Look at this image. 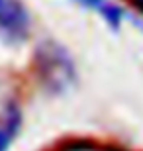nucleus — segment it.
I'll return each mask as SVG.
<instances>
[{"label":"nucleus","instance_id":"obj_1","mask_svg":"<svg viewBox=\"0 0 143 151\" xmlns=\"http://www.w3.org/2000/svg\"><path fill=\"white\" fill-rule=\"evenodd\" d=\"M35 61L39 78L49 92L61 94L75 83V65L69 53L55 41H45L39 45Z\"/></svg>","mask_w":143,"mask_h":151},{"label":"nucleus","instance_id":"obj_2","mask_svg":"<svg viewBox=\"0 0 143 151\" xmlns=\"http://www.w3.org/2000/svg\"><path fill=\"white\" fill-rule=\"evenodd\" d=\"M29 32V14L20 0H0V34L8 41H24Z\"/></svg>","mask_w":143,"mask_h":151},{"label":"nucleus","instance_id":"obj_3","mask_svg":"<svg viewBox=\"0 0 143 151\" xmlns=\"http://www.w3.org/2000/svg\"><path fill=\"white\" fill-rule=\"evenodd\" d=\"M80 4H84L86 8H92L104 18L106 22L110 24L112 28H120L124 18H126V12L124 8H120L118 4L110 2V0H78Z\"/></svg>","mask_w":143,"mask_h":151},{"label":"nucleus","instance_id":"obj_4","mask_svg":"<svg viewBox=\"0 0 143 151\" xmlns=\"http://www.w3.org/2000/svg\"><path fill=\"white\" fill-rule=\"evenodd\" d=\"M20 124H22V118L14 106L8 108L4 120L0 122V151H8L10 143L14 141V137L20 132Z\"/></svg>","mask_w":143,"mask_h":151},{"label":"nucleus","instance_id":"obj_5","mask_svg":"<svg viewBox=\"0 0 143 151\" xmlns=\"http://www.w3.org/2000/svg\"><path fill=\"white\" fill-rule=\"evenodd\" d=\"M132 2L135 4V8H137V10L143 14V0H132Z\"/></svg>","mask_w":143,"mask_h":151}]
</instances>
